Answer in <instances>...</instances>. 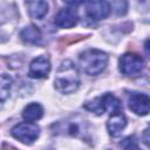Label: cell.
Wrapping results in <instances>:
<instances>
[{
  "label": "cell",
  "instance_id": "277c9868",
  "mask_svg": "<svg viewBox=\"0 0 150 150\" xmlns=\"http://www.w3.org/2000/svg\"><path fill=\"white\" fill-rule=\"evenodd\" d=\"M143 68H144V61L137 54L128 53L121 56L120 59V70L124 75L136 76L143 70Z\"/></svg>",
  "mask_w": 150,
  "mask_h": 150
},
{
  "label": "cell",
  "instance_id": "3957f363",
  "mask_svg": "<svg viewBox=\"0 0 150 150\" xmlns=\"http://www.w3.org/2000/svg\"><path fill=\"white\" fill-rule=\"evenodd\" d=\"M12 136L25 144H32L40 135V128L30 122L19 123L12 129Z\"/></svg>",
  "mask_w": 150,
  "mask_h": 150
},
{
  "label": "cell",
  "instance_id": "9c48e42d",
  "mask_svg": "<svg viewBox=\"0 0 150 150\" xmlns=\"http://www.w3.org/2000/svg\"><path fill=\"white\" fill-rule=\"evenodd\" d=\"M125 125H127V118L121 111L111 114V116L107 122V129L111 136H118L122 132V130L125 128Z\"/></svg>",
  "mask_w": 150,
  "mask_h": 150
},
{
  "label": "cell",
  "instance_id": "5b68a950",
  "mask_svg": "<svg viewBox=\"0 0 150 150\" xmlns=\"http://www.w3.org/2000/svg\"><path fill=\"white\" fill-rule=\"evenodd\" d=\"M87 15L95 21L107 18L110 13V4L107 1H89L86 2Z\"/></svg>",
  "mask_w": 150,
  "mask_h": 150
},
{
  "label": "cell",
  "instance_id": "ba28073f",
  "mask_svg": "<svg viewBox=\"0 0 150 150\" xmlns=\"http://www.w3.org/2000/svg\"><path fill=\"white\" fill-rule=\"evenodd\" d=\"M50 71V62L46 57H36L29 64V75L35 79L47 77Z\"/></svg>",
  "mask_w": 150,
  "mask_h": 150
},
{
  "label": "cell",
  "instance_id": "7a4b0ae2",
  "mask_svg": "<svg viewBox=\"0 0 150 150\" xmlns=\"http://www.w3.org/2000/svg\"><path fill=\"white\" fill-rule=\"evenodd\" d=\"M80 64L88 75H97L108 64V55L98 49H88L80 55Z\"/></svg>",
  "mask_w": 150,
  "mask_h": 150
},
{
  "label": "cell",
  "instance_id": "ffe728a7",
  "mask_svg": "<svg viewBox=\"0 0 150 150\" xmlns=\"http://www.w3.org/2000/svg\"><path fill=\"white\" fill-rule=\"evenodd\" d=\"M2 150H18V149H15L14 146H12V145H8V144H4V146H2Z\"/></svg>",
  "mask_w": 150,
  "mask_h": 150
},
{
  "label": "cell",
  "instance_id": "5bb4252c",
  "mask_svg": "<svg viewBox=\"0 0 150 150\" xmlns=\"http://www.w3.org/2000/svg\"><path fill=\"white\" fill-rule=\"evenodd\" d=\"M11 87H12V79L6 74L0 75V103L5 102L8 98Z\"/></svg>",
  "mask_w": 150,
  "mask_h": 150
},
{
  "label": "cell",
  "instance_id": "6da1fadb",
  "mask_svg": "<svg viewBox=\"0 0 150 150\" xmlns=\"http://www.w3.org/2000/svg\"><path fill=\"white\" fill-rule=\"evenodd\" d=\"M79 86L80 76L77 68L71 61H63L60 64L55 76V88L62 94H70L74 93Z\"/></svg>",
  "mask_w": 150,
  "mask_h": 150
},
{
  "label": "cell",
  "instance_id": "e0dca14e",
  "mask_svg": "<svg viewBox=\"0 0 150 150\" xmlns=\"http://www.w3.org/2000/svg\"><path fill=\"white\" fill-rule=\"evenodd\" d=\"M112 7L117 14H124L127 12V2L124 1H116L112 4Z\"/></svg>",
  "mask_w": 150,
  "mask_h": 150
},
{
  "label": "cell",
  "instance_id": "9a60e30c",
  "mask_svg": "<svg viewBox=\"0 0 150 150\" xmlns=\"http://www.w3.org/2000/svg\"><path fill=\"white\" fill-rule=\"evenodd\" d=\"M57 131H64L66 134L77 136L82 134V125L77 122H67V124L60 123L57 125Z\"/></svg>",
  "mask_w": 150,
  "mask_h": 150
},
{
  "label": "cell",
  "instance_id": "52a82bcc",
  "mask_svg": "<svg viewBox=\"0 0 150 150\" xmlns=\"http://www.w3.org/2000/svg\"><path fill=\"white\" fill-rule=\"evenodd\" d=\"M79 16H77V12L74 8L70 7H66L62 8L57 12V14L55 15V25L57 27L61 28H71L77 23Z\"/></svg>",
  "mask_w": 150,
  "mask_h": 150
},
{
  "label": "cell",
  "instance_id": "4fadbf2b",
  "mask_svg": "<svg viewBox=\"0 0 150 150\" xmlns=\"http://www.w3.org/2000/svg\"><path fill=\"white\" fill-rule=\"evenodd\" d=\"M42 115H43V109L39 103H30L22 111V117L27 122L38 121L42 117Z\"/></svg>",
  "mask_w": 150,
  "mask_h": 150
},
{
  "label": "cell",
  "instance_id": "30bf717a",
  "mask_svg": "<svg viewBox=\"0 0 150 150\" xmlns=\"http://www.w3.org/2000/svg\"><path fill=\"white\" fill-rule=\"evenodd\" d=\"M26 5L28 7L29 15L36 20L42 19L48 12V4L46 1H28Z\"/></svg>",
  "mask_w": 150,
  "mask_h": 150
},
{
  "label": "cell",
  "instance_id": "8fae6325",
  "mask_svg": "<svg viewBox=\"0 0 150 150\" xmlns=\"http://www.w3.org/2000/svg\"><path fill=\"white\" fill-rule=\"evenodd\" d=\"M100 101H101L104 112L109 111L110 114H115V112L121 111V102L112 94H104L103 96L100 97Z\"/></svg>",
  "mask_w": 150,
  "mask_h": 150
},
{
  "label": "cell",
  "instance_id": "7c38bea8",
  "mask_svg": "<svg viewBox=\"0 0 150 150\" xmlns=\"http://www.w3.org/2000/svg\"><path fill=\"white\" fill-rule=\"evenodd\" d=\"M20 36H21V40L26 43L36 45V43H40L41 41V32L35 26H28L23 28L20 33Z\"/></svg>",
  "mask_w": 150,
  "mask_h": 150
},
{
  "label": "cell",
  "instance_id": "ac0fdd59",
  "mask_svg": "<svg viewBox=\"0 0 150 150\" xmlns=\"http://www.w3.org/2000/svg\"><path fill=\"white\" fill-rule=\"evenodd\" d=\"M123 149L124 150H139L137 144L135 143V141L130 137V138H127L124 142H123Z\"/></svg>",
  "mask_w": 150,
  "mask_h": 150
},
{
  "label": "cell",
  "instance_id": "8992f818",
  "mask_svg": "<svg viewBox=\"0 0 150 150\" xmlns=\"http://www.w3.org/2000/svg\"><path fill=\"white\" fill-rule=\"evenodd\" d=\"M128 103H129L130 110H132L135 114L141 115V116H145L149 114L150 100H149L148 95L135 93V94L130 95Z\"/></svg>",
  "mask_w": 150,
  "mask_h": 150
},
{
  "label": "cell",
  "instance_id": "d6986e66",
  "mask_svg": "<svg viewBox=\"0 0 150 150\" xmlns=\"http://www.w3.org/2000/svg\"><path fill=\"white\" fill-rule=\"evenodd\" d=\"M83 36H64L63 39H61V41H60V45H66V46H68L69 43H71V42H74V41H79V40H81Z\"/></svg>",
  "mask_w": 150,
  "mask_h": 150
},
{
  "label": "cell",
  "instance_id": "2e32d148",
  "mask_svg": "<svg viewBox=\"0 0 150 150\" xmlns=\"http://www.w3.org/2000/svg\"><path fill=\"white\" fill-rule=\"evenodd\" d=\"M84 109H87L88 111H91L96 115H102L104 112L103 108H102V104H101V101H100V97H96L91 101H88L84 103Z\"/></svg>",
  "mask_w": 150,
  "mask_h": 150
}]
</instances>
